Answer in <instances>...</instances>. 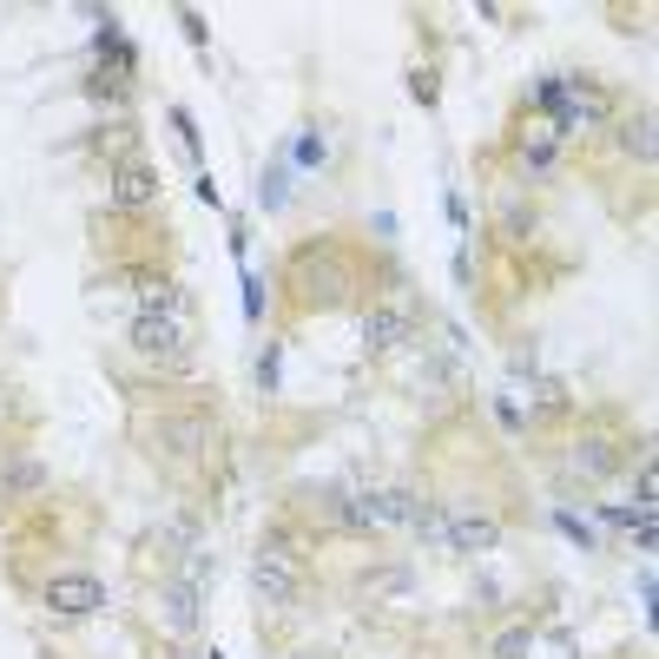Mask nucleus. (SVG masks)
<instances>
[{
    "label": "nucleus",
    "instance_id": "nucleus-1",
    "mask_svg": "<svg viewBox=\"0 0 659 659\" xmlns=\"http://www.w3.org/2000/svg\"><path fill=\"white\" fill-rule=\"evenodd\" d=\"M132 350H139L145 363L178 370V363L191 356V304H185V310H165V317H132Z\"/></svg>",
    "mask_w": 659,
    "mask_h": 659
},
{
    "label": "nucleus",
    "instance_id": "nucleus-2",
    "mask_svg": "<svg viewBox=\"0 0 659 659\" xmlns=\"http://www.w3.org/2000/svg\"><path fill=\"white\" fill-rule=\"evenodd\" d=\"M290 284L304 290V304H343L350 297V264L323 244V251H297V264H290Z\"/></svg>",
    "mask_w": 659,
    "mask_h": 659
},
{
    "label": "nucleus",
    "instance_id": "nucleus-3",
    "mask_svg": "<svg viewBox=\"0 0 659 659\" xmlns=\"http://www.w3.org/2000/svg\"><path fill=\"white\" fill-rule=\"evenodd\" d=\"M323 515H330L337 528H350V535H383V528H389L383 488H337V495L323 502Z\"/></svg>",
    "mask_w": 659,
    "mask_h": 659
},
{
    "label": "nucleus",
    "instance_id": "nucleus-4",
    "mask_svg": "<svg viewBox=\"0 0 659 659\" xmlns=\"http://www.w3.org/2000/svg\"><path fill=\"white\" fill-rule=\"evenodd\" d=\"M46 607H53L59 620H86V614L106 607V587H99L92 574H53V581H46Z\"/></svg>",
    "mask_w": 659,
    "mask_h": 659
},
{
    "label": "nucleus",
    "instance_id": "nucleus-5",
    "mask_svg": "<svg viewBox=\"0 0 659 659\" xmlns=\"http://www.w3.org/2000/svg\"><path fill=\"white\" fill-rule=\"evenodd\" d=\"M106 198H112L119 211H145V205H158V172H152V165H139V158H125V165H112Z\"/></svg>",
    "mask_w": 659,
    "mask_h": 659
},
{
    "label": "nucleus",
    "instance_id": "nucleus-6",
    "mask_svg": "<svg viewBox=\"0 0 659 659\" xmlns=\"http://www.w3.org/2000/svg\"><path fill=\"white\" fill-rule=\"evenodd\" d=\"M409 323H416V317H409L403 297L376 304V310L363 317V350H376V356H383V350H403V343H409Z\"/></svg>",
    "mask_w": 659,
    "mask_h": 659
},
{
    "label": "nucleus",
    "instance_id": "nucleus-7",
    "mask_svg": "<svg viewBox=\"0 0 659 659\" xmlns=\"http://www.w3.org/2000/svg\"><path fill=\"white\" fill-rule=\"evenodd\" d=\"M614 469H620L614 436H581V442L568 449V475H574V482H607Z\"/></svg>",
    "mask_w": 659,
    "mask_h": 659
},
{
    "label": "nucleus",
    "instance_id": "nucleus-8",
    "mask_svg": "<svg viewBox=\"0 0 659 659\" xmlns=\"http://www.w3.org/2000/svg\"><path fill=\"white\" fill-rule=\"evenodd\" d=\"M251 587H257V601L264 607H297V594H304V574L297 568H284V561H251Z\"/></svg>",
    "mask_w": 659,
    "mask_h": 659
},
{
    "label": "nucleus",
    "instance_id": "nucleus-9",
    "mask_svg": "<svg viewBox=\"0 0 659 659\" xmlns=\"http://www.w3.org/2000/svg\"><path fill=\"white\" fill-rule=\"evenodd\" d=\"M152 442H158L165 455H198V449H211V422H205V416H165V422L152 429Z\"/></svg>",
    "mask_w": 659,
    "mask_h": 659
},
{
    "label": "nucleus",
    "instance_id": "nucleus-10",
    "mask_svg": "<svg viewBox=\"0 0 659 659\" xmlns=\"http://www.w3.org/2000/svg\"><path fill=\"white\" fill-rule=\"evenodd\" d=\"M449 548L455 554H495L502 548V521L495 515H449Z\"/></svg>",
    "mask_w": 659,
    "mask_h": 659
},
{
    "label": "nucleus",
    "instance_id": "nucleus-11",
    "mask_svg": "<svg viewBox=\"0 0 659 659\" xmlns=\"http://www.w3.org/2000/svg\"><path fill=\"white\" fill-rule=\"evenodd\" d=\"M158 614H165L172 634H198V587H191V581H172V587L158 594Z\"/></svg>",
    "mask_w": 659,
    "mask_h": 659
},
{
    "label": "nucleus",
    "instance_id": "nucleus-12",
    "mask_svg": "<svg viewBox=\"0 0 659 659\" xmlns=\"http://www.w3.org/2000/svg\"><path fill=\"white\" fill-rule=\"evenodd\" d=\"M46 488V462H33V455H20L7 475H0V502H26V495H40Z\"/></svg>",
    "mask_w": 659,
    "mask_h": 659
},
{
    "label": "nucleus",
    "instance_id": "nucleus-13",
    "mask_svg": "<svg viewBox=\"0 0 659 659\" xmlns=\"http://www.w3.org/2000/svg\"><path fill=\"white\" fill-rule=\"evenodd\" d=\"M620 152H634L640 165L653 158V112H640V119H627V125H620Z\"/></svg>",
    "mask_w": 659,
    "mask_h": 659
},
{
    "label": "nucleus",
    "instance_id": "nucleus-14",
    "mask_svg": "<svg viewBox=\"0 0 659 659\" xmlns=\"http://www.w3.org/2000/svg\"><path fill=\"white\" fill-rule=\"evenodd\" d=\"M257 205H264V211H284V205H290V165H284V158L264 172V185H257Z\"/></svg>",
    "mask_w": 659,
    "mask_h": 659
},
{
    "label": "nucleus",
    "instance_id": "nucleus-15",
    "mask_svg": "<svg viewBox=\"0 0 659 659\" xmlns=\"http://www.w3.org/2000/svg\"><path fill=\"white\" fill-rule=\"evenodd\" d=\"M535 653V627H502L495 634V659H528Z\"/></svg>",
    "mask_w": 659,
    "mask_h": 659
},
{
    "label": "nucleus",
    "instance_id": "nucleus-16",
    "mask_svg": "<svg viewBox=\"0 0 659 659\" xmlns=\"http://www.w3.org/2000/svg\"><path fill=\"white\" fill-rule=\"evenodd\" d=\"M257 554H264V561H284V568H304V554H297V541H290L284 528H271V535L257 541Z\"/></svg>",
    "mask_w": 659,
    "mask_h": 659
},
{
    "label": "nucleus",
    "instance_id": "nucleus-17",
    "mask_svg": "<svg viewBox=\"0 0 659 659\" xmlns=\"http://www.w3.org/2000/svg\"><path fill=\"white\" fill-rule=\"evenodd\" d=\"M363 594H370V601H389V594H409V568H383V574H370V581H363Z\"/></svg>",
    "mask_w": 659,
    "mask_h": 659
},
{
    "label": "nucleus",
    "instance_id": "nucleus-18",
    "mask_svg": "<svg viewBox=\"0 0 659 659\" xmlns=\"http://www.w3.org/2000/svg\"><path fill=\"white\" fill-rule=\"evenodd\" d=\"M323 158H330V139H323V132H304V139H297V165H323Z\"/></svg>",
    "mask_w": 659,
    "mask_h": 659
},
{
    "label": "nucleus",
    "instance_id": "nucleus-19",
    "mask_svg": "<svg viewBox=\"0 0 659 659\" xmlns=\"http://www.w3.org/2000/svg\"><path fill=\"white\" fill-rule=\"evenodd\" d=\"M554 521H561V535H568V541H581V548H587V554H594V548H601V541H594V528H587V521H581V515H568V508H561V515H554Z\"/></svg>",
    "mask_w": 659,
    "mask_h": 659
},
{
    "label": "nucleus",
    "instance_id": "nucleus-20",
    "mask_svg": "<svg viewBox=\"0 0 659 659\" xmlns=\"http://www.w3.org/2000/svg\"><path fill=\"white\" fill-rule=\"evenodd\" d=\"M409 92H416L422 106H436V66H416V73H409Z\"/></svg>",
    "mask_w": 659,
    "mask_h": 659
},
{
    "label": "nucleus",
    "instance_id": "nucleus-21",
    "mask_svg": "<svg viewBox=\"0 0 659 659\" xmlns=\"http://www.w3.org/2000/svg\"><path fill=\"white\" fill-rule=\"evenodd\" d=\"M172 125H178V139H185V152L198 158V125H191V112H185V106H172Z\"/></svg>",
    "mask_w": 659,
    "mask_h": 659
},
{
    "label": "nucleus",
    "instance_id": "nucleus-22",
    "mask_svg": "<svg viewBox=\"0 0 659 659\" xmlns=\"http://www.w3.org/2000/svg\"><path fill=\"white\" fill-rule=\"evenodd\" d=\"M238 277H244V317H257V310H264V284H257L251 271H238Z\"/></svg>",
    "mask_w": 659,
    "mask_h": 659
},
{
    "label": "nucleus",
    "instance_id": "nucleus-23",
    "mask_svg": "<svg viewBox=\"0 0 659 659\" xmlns=\"http://www.w3.org/2000/svg\"><path fill=\"white\" fill-rule=\"evenodd\" d=\"M257 383H264V396H271V389H277V343H271V350H264V363H257Z\"/></svg>",
    "mask_w": 659,
    "mask_h": 659
},
{
    "label": "nucleus",
    "instance_id": "nucleus-24",
    "mask_svg": "<svg viewBox=\"0 0 659 659\" xmlns=\"http://www.w3.org/2000/svg\"><path fill=\"white\" fill-rule=\"evenodd\" d=\"M178 26H185V40H191V46H205V20H198V13H178Z\"/></svg>",
    "mask_w": 659,
    "mask_h": 659
},
{
    "label": "nucleus",
    "instance_id": "nucleus-25",
    "mask_svg": "<svg viewBox=\"0 0 659 659\" xmlns=\"http://www.w3.org/2000/svg\"><path fill=\"white\" fill-rule=\"evenodd\" d=\"M172 659H218V647L205 653V647H185V653H172Z\"/></svg>",
    "mask_w": 659,
    "mask_h": 659
}]
</instances>
